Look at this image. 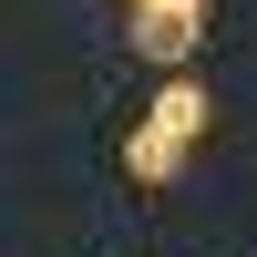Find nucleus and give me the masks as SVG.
Segmentation results:
<instances>
[{
  "mask_svg": "<svg viewBox=\"0 0 257 257\" xmlns=\"http://www.w3.org/2000/svg\"><path fill=\"white\" fill-rule=\"evenodd\" d=\"M144 123H165L175 144H196L206 123H216V103H206V82H185V72H175V82H165L155 103H144Z\"/></svg>",
  "mask_w": 257,
  "mask_h": 257,
  "instance_id": "obj_2",
  "label": "nucleus"
},
{
  "mask_svg": "<svg viewBox=\"0 0 257 257\" xmlns=\"http://www.w3.org/2000/svg\"><path fill=\"white\" fill-rule=\"evenodd\" d=\"M196 41H206V0H155V11H134V52L155 62V72H175Z\"/></svg>",
  "mask_w": 257,
  "mask_h": 257,
  "instance_id": "obj_1",
  "label": "nucleus"
},
{
  "mask_svg": "<svg viewBox=\"0 0 257 257\" xmlns=\"http://www.w3.org/2000/svg\"><path fill=\"white\" fill-rule=\"evenodd\" d=\"M134 11H155V0H123V21H134Z\"/></svg>",
  "mask_w": 257,
  "mask_h": 257,
  "instance_id": "obj_4",
  "label": "nucleus"
},
{
  "mask_svg": "<svg viewBox=\"0 0 257 257\" xmlns=\"http://www.w3.org/2000/svg\"><path fill=\"white\" fill-rule=\"evenodd\" d=\"M123 175L134 185H175L185 175V144L165 134V123H134V134H123Z\"/></svg>",
  "mask_w": 257,
  "mask_h": 257,
  "instance_id": "obj_3",
  "label": "nucleus"
}]
</instances>
